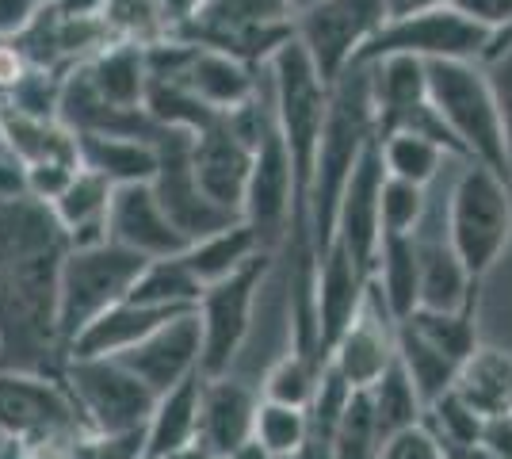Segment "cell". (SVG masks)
I'll use <instances>...</instances> for the list:
<instances>
[{
	"instance_id": "obj_26",
	"label": "cell",
	"mask_w": 512,
	"mask_h": 459,
	"mask_svg": "<svg viewBox=\"0 0 512 459\" xmlns=\"http://www.w3.org/2000/svg\"><path fill=\"white\" fill-rule=\"evenodd\" d=\"M260 253H268V249L260 245L253 226L241 219V222H234V226H226V230H218V234H207V238L192 241V245L184 249V264L192 268V276L199 284L211 287V284H218V280L241 272L245 264H253Z\"/></svg>"
},
{
	"instance_id": "obj_38",
	"label": "cell",
	"mask_w": 512,
	"mask_h": 459,
	"mask_svg": "<svg viewBox=\"0 0 512 459\" xmlns=\"http://www.w3.org/2000/svg\"><path fill=\"white\" fill-rule=\"evenodd\" d=\"M104 20H107V27H111V35L123 39V43L153 46L157 39L169 35L157 0H107Z\"/></svg>"
},
{
	"instance_id": "obj_29",
	"label": "cell",
	"mask_w": 512,
	"mask_h": 459,
	"mask_svg": "<svg viewBox=\"0 0 512 459\" xmlns=\"http://www.w3.org/2000/svg\"><path fill=\"white\" fill-rule=\"evenodd\" d=\"M379 150H383L386 173L398 176V180H413L421 188H432L459 161L444 142H436V138L417 131L379 134Z\"/></svg>"
},
{
	"instance_id": "obj_34",
	"label": "cell",
	"mask_w": 512,
	"mask_h": 459,
	"mask_svg": "<svg viewBox=\"0 0 512 459\" xmlns=\"http://www.w3.org/2000/svg\"><path fill=\"white\" fill-rule=\"evenodd\" d=\"M321 372H325V360L310 356L302 349H287L276 364L264 372L260 379V394L272 398V402H287V406H306L314 402L321 383Z\"/></svg>"
},
{
	"instance_id": "obj_2",
	"label": "cell",
	"mask_w": 512,
	"mask_h": 459,
	"mask_svg": "<svg viewBox=\"0 0 512 459\" xmlns=\"http://www.w3.org/2000/svg\"><path fill=\"white\" fill-rule=\"evenodd\" d=\"M428 96L459 157L482 161L512 180L509 131L486 62H428Z\"/></svg>"
},
{
	"instance_id": "obj_16",
	"label": "cell",
	"mask_w": 512,
	"mask_h": 459,
	"mask_svg": "<svg viewBox=\"0 0 512 459\" xmlns=\"http://www.w3.org/2000/svg\"><path fill=\"white\" fill-rule=\"evenodd\" d=\"M371 291V268L360 264L344 245H329L318 257V280H314V310H318V349L329 360V349L341 341V333L367 306Z\"/></svg>"
},
{
	"instance_id": "obj_45",
	"label": "cell",
	"mask_w": 512,
	"mask_h": 459,
	"mask_svg": "<svg viewBox=\"0 0 512 459\" xmlns=\"http://www.w3.org/2000/svg\"><path fill=\"white\" fill-rule=\"evenodd\" d=\"M486 69H490L493 92H497V104H501V115H505L509 153H512V43L505 50H497L493 58H486Z\"/></svg>"
},
{
	"instance_id": "obj_23",
	"label": "cell",
	"mask_w": 512,
	"mask_h": 459,
	"mask_svg": "<svg viewBox=\"0 0 512 459\" xmlns=\"http://www.w3.org/2000/svg\"><path fill=\"white\" fill-rule=\"evenodd\" d=\"M81 142V165L107 176L115 188L142 184L157 173V142L130 138V134H77Z\"/></svg>"
},
{
	"instance_id": "obj_39",
	"label": "cell",
	"mask_w": 512,
	"mask_h": 459,
	"mask_svg": "<svg viewBox=\"0 0 512 459\" xmlns=\"http://www.w3.org/2000/svg\"><path fill=\"white\" fill-rule=\"evenodd\" d=\"M482 421H486V417L478 414L467 398H459L455 391L440 394L436 402L425 406V425L440 437L444 448H451V444H474V440L482 437Z\"/></svg>"
},
{
	"instance_id": "obj_44",
	"label": "cell",
	"mask_w": 512,
	"mask_h": 459,
	"mask_svg": "<svg viewBox=\"0 0 512 459\" xmlns=\"http://www.w3.org/2000/svg\"><path fill=\"white\" fill-rule=\"evenodd\" d=\"M451 4H455L463 16H470L474 23H482L493 35V46L505 43L512 35V0H451Z\"/></svg>"
},
{
	"instance_id": "obj_35",
	"label": "cell",
	"mask_w": 512,
	"mask_h": 459,
	"mask_svg": "<svg viewBox=\"0 0 512 459\" xmlns=\"http://www.w3.org/2000/svg\"><path fill=\"white\" fill-rule=\"evenodd\" d=\"M146 111L157 127H172V131H207L218 115L226 111L207 108L199 96H192L180 81H157L150 77V92H146Z\"/></svg>"
},
{
	"instance_id": "obj_52",
	"label": "cell",
	"mask_w": 512,
	"mask_h": 459,
	"mask_svg": "<svg viewBox=\"0 0 512 459\" xmlns=\"http://www.w3.org/2000/svg\"><path fill=\"white\" fill-rule=\"evenodd\" d=\"M451 0H386V16L390 20H406V16H421L432 8H448Z\"/></svg>"
},
{
	"instance_id": "obj_58",
	"label": "cell",
	"mask_w": 512,
	"mask_h": 459,
	"mask_svg": "<svg viewBox=\"0 0 512 459\" xmlns=\"http://www.w3.org/2000/svg\"><path fill=\"white\" fill-rule=\"evenodd\" d=\"M142 459H153V456H142Z\"/></svg>"
},
{
	"instance_id": "obj_46",
	"label": "cell",
	"mask_w": 512,
	"mask_h": 459,
	"mask_svg": "<svg viewBox=\"0 0 512 459\" xmlns=\"http://www.w3.org/2000/svg\"><path fill=\"white\" fill-rule=\"evenodd\" d=\"M27 69H31V58L23 54L16 35H0V100L27 77Z\"/></svg>"
},
{
	"instance_id": "obj_47",
	"label": "cell",
	"mask_w": 512,
	"mask_h": 459,
	"mask_svg": "<svg viewBox=\"0 0 512 459\" xmlns=\"http://www.w3.org/2000/svg\"><path fill=\"white\" fill-rule=\"evenodd\" d=\"M482 444L497 459H512V414H493L482 421Z\"/></svg>"
},
{
	"instance_id": "obj_32",
	"label": "cell",
	"mask_w": 512,
	"mask_h": 459,
	"mask_svg": "<svg viewBox=\"0 0 512 459\" xmlns=\"http://www.w3.org/2000/svg\"><path fill=\"white\" fill-rule=\"evenodd\" d=\"M413 333H421L428 345L448 352L455 364H467V356L478 349V326H474V303L463 310H428L417 306L409 318H402Z\"/></svg>"
},
{
	"instance_id": "obj_42",
	"label": "cell",
	"mask_w": 512,
	"mask_h": 459,
	"mask_svg": "<svg viewBox=\"0 0 512 459\" xmlns=\"http://www.w3.org/2000/svg\"><path fill=\"white\" fill-rule=\"evenodd\" d=\"M379 459H448V452H444L440 437L421 421V425H409L386 440Z\"/></svg>"
},
{
	"instance_id": "obj_49",
	"label": "cell",
	"mask_w": 512,
	"mask_h": 459,
	"mask_svg": "<svg viewBox=\"0 0 512 459\" xmlns=\"http://www.w3.org/2000/svg\"><path fill=\"white\" fill-rule=\"evenodd\" d=\"M203 4H207V0H157L161 20H165V27H169V35L184 31V27L203 12Z\"/></svg>"
},
{
	"instance_id": "obj_59",
	"label": "cell",
	"mask_w": 512,
	"mask_h": 459,
	"mask_svg": "<svg viewBox=\"0 0 512 459\" xmlns=\"http://www.w3.org/2000/svg\"><path fill=\"white\" fill-rule=\"evenodd\" d=\"M207 4H211V0H207Z\"/></svg>"
},
{
	"instance_id": "obj_54",
	"label": "cell",
	"mask_w": 512,
	"mask_h": 459,
	"mask_svg": "<svg viewBox=\"0 0 512 459\" xmlns=\"http://www.w3.org/2000/svg\"><path fill=\"white\" fill-rule=\"evenodd\" d=\"M218 459H272V456L260 448V440H249V444H241V448H234V452H226V456Z\"/></svg>"
},
{
	"instance_id": "obj_27",
	"label": "cell",
	"mask_w": 512,
	"mask_h": 459,
	"mask_svg": "<svg viewBox=\"0 0 512 459\" xmlns=\"http://www.w3.org/2000/svg\"><path fill=\"white\" fill-rule=\"evenodd\" d=\"M371 280L383 291L386 306L394 310L398 322L421 306V253L413 234H386Z\"/></svg>"
},
{
	"instance_id": "obj_12",
	"label": "cell",
	"mask_w": 512,
	"mask_h": 459,
	"mask_svg": "<svg viewBox=\"0 0 512 459\" xmlns=\"http://www.w3.org/2000/svg\"><path fill=\"white\" fill-rule=\"evenodd\" d=\"M325 364L333 372H341L352 391H367L371 383H379L398 364V318L386 306L375 280H371L367 306L360 310V318L344 329L341 341L329 349Z\"/></svg>"
},
{
	"instance_id": "obj_36",
	"label": "cell",
	"mask_w": 512,
	"mask_h": 459,
	"mask_svg": "<svg viewBox=\"0 0 512 459\" xmlns=\"http://www.w3.org/2000/svg\"><path fill=\"white\" fill-rule=\"evenodd\" d=\"M383 429L371 406V394L352 391L348 406H344L337 433H333V459H379L383 456Z\"/></svg>"
},
{
	"instance_id": "obj_40",
	"label": "cell",
	"mask_w": 512,
	"mask_h": 459,
	"mask_svg": "<svg viewBox=\"0 0 512 459\" xmlns=\"http://www.w3.org/2000/svg\"><path fill=\"white\" fill-rule=\"evenodd\" d=\"M428 211V188L413 180L386 173L383 184V238L386 234H413Z\"/></svg>"
},
{
	"instance_id": "obj_37",
	"label": "cell",
	"mask_w": 512,
	"mask_h": 459,
	"mask_svg": "<svg viewBox=\"0 0 512 459\" xmlns=\"http://www.w3.org/2000/svg\"><path fill=\"white\" fill-rule=\"evenodd\" d=\"M253 440H260V448L272 459H295L302 452V444L310 440V410L264 398L260 414H256Z\"/></svg>"
},
{
	"instance_id": "obj_15",
	"label": "cell",
	"mask_w": 512,
	"mask_h": 459,
	"mask_svg": "<svg viewBox=\"0 0 512 459\" xmlns=\"http://www.w3.org/2000/svg\"><path fill=\"white\" fill-rule=\"evenodd\" d=\"M107 238L127 245L134 253H142L146 261L180 257V253L192 245L188 234H184V230L169 219V211L161 207V199H157L150 180L115 188L111 215H107Z\"/></svg>"
},
{
	"instance_id": "obj_19",
	"label": "cell",
	"mask_w": 512,
	"mask_h": 459,
	"mask_svg": "<svg viewBox=\"0 0 512 459\" xmlns=\"http://www.w3.org/2000/svg\"><path fill=\"white\" fill-rule=\"evenodd\" d=\"M260 77H264V69L249 66V62H241V58L226 54V50L195 43L188 66L180 69V77H172V81H180V85L188 88L192 96H199L207 108L234 111V108H241L245 100H253L256 88H260ZM157 81H161V77H157Z\"/></svg>"
},
{
	"instance_id": "obj_53",
	"label": "cell",
	"mask_w": 512,
	"mask_h": 459,
	"mask_svg": "<svg viewBox=\"0 0 512 459\" xmlns=\"http://www.w3.org/2000/svg\"><path fill=\"white\" fill-rule=\"evenodd\" d=\"M157 459H218V456H214L203 440H192V444H184V448H176V452H169V456H157Z\"/></svg>"
},
{
	"instance_id": "obj_30",
	"label": "cell",
	"mask_w": 512,
	"mask_h": 459,
	"mask_svg": "<svg viewBox=\"0 0 512 459\" xmlns=\"http://www.w3.org/2000/svg\"><path fill=\"white\" fill-rule=\"evenodd\" d=\"M207 287L192 276V268L180 257H161V261H146L138 272V280L130 287L127 299L146 306H165V310H195Z\"/></svg>"
},
{
	"instance_id": "obj_33",
	"label": "cell",
	"mask_w": 512,
	"mask_h": 459,
	"mask_svg": "<svg viewBox=\"0 0 512 459\" xmlns=\"http://www.w3.org/2000/svg\"><path fill=\"white\" fill-rule=\"evenodd\" d=\"M367 394H371V406H375V417H379V429H383L386 440L409 429V425L425 421V398L413 387V379L406 375L402 364H394L379 383H371Z\"/></svg>"
},
{
	"instance_id": "obj_4",
	"label": "cell",
	"mask_w": 512,
	"mask_h": 459,
	"mask_svg": "<svg viewBox=\"0 0 512 459\" xmlns=\"http://www.w3.org/2000/svg\"><path fill=\"white\" fill-rule=\"evenodd\" d=\"M142 268H146V257L119 241L65 249L62 264H58V295H54V329H58L62 352L104 310L127 299Z\"/></svg>"
},
{
	"instance_id": "obj_11",
	"label": "cell",
	"mask_w": 512,
	"mask_h": 459,
	"mask_svg": "<svg viewBox=\"0 0 512 459\" xmlns=\"http://www.w3.org/2000/svg\"><path fill=\"white\" fill-rule=\"evenodd\" d=\"M192 131H172V127H161L157 134V173H153V192L161 199V207L169 211V219L188 234V241H199L207 234H218L226 226L241 222V215L218 207L199 176H195V161H192Z\"/></svg>"
},
{
	"instance_id": "obj_5",
	"label": "cell",
	"mask_w": 512,
	"mask_h": 459,
	"mask_svg": "<svg viewBox=\"0 0 512 459\" xmlns=\"http://www.w3.org/2000/svg\"><path fill=\"white\" fill-rule=\"evenodd\" d=\"M272 77V100H276V127L291 150L295 173H299L302 199L310 196V180H314V161H318V142L325 131V115H329V81L310 62V54L302 50L299 39L279 50L268 62Z\"/></svg>"
},
{
	"instance_id": "obj_41",
	"label": "cell",
	"mask_w": 512,
	"mask_h": 459,
	"mask_svg": "<svg viewBox=\"0 0 512 459\" xmlns=\"http://www.w3.org/2000/svg\"><path fill=\"white\" fill-rule=\"evenodd\" d=\"M62 81H65V73L31 66L20 85L4 96V104H8V108H16V111H23V115L58 119V104H62Z\"/></svg>"
},
{
	"instance_id": "obj_56",
	"label": "cell",
	"mask_w": 512,
	"mask_h": 459,
	"mask_svg": "<svg viewBox=\"0 0 512 459\" xmlns=\"http://www.w3.org/2000/svg\"><path fill=\"white\" fill-rule=\"evenodd\" d=\"M0 364H4V337H0Z\"/></svg>"
},
{
	"instance_id": "obj_10",
	"label": "cell",
	"mask_w": 512,
	"mask_h": 459,
	"mask_svg": "<svg viewBox=\"0 0 512 459\" xmlns=\"http://www.w3.org/2000/svg\"><path fill=\"white\" fill-rule=\"evenodd\" d=\"M272 264H276V253H260L253 264H245L241 272L203 291V299L195 306L203 322V375L230 372V364L249 337L256 299H260V287L268 280Z\"/></svg>"
},
{
	"instance_id": "obj_17",
	"label": "cell",
	"mask_w": 512,
	"mask_h": 459,
	"mask_svg": "<svg viewBox=\"0 0 512 459\" xmlns=\"http://www.w3.org/2000/svg\"><path fill=\"white\" fill-rule=\"evenodd\" d=\"M253 157L256 150H249L237 138L226 115H218L207 131L195 134L192 142L195 176H199L203 192L234 215H241V203H245V188H249V176H253Z\"/></svg>"
},
{
	"instance_id": "obj_43",
	"label": "cell",
	"mask_w": 512,
	"mask_h": 459,
	"mask_svg": "<svg viewBox=\"0 0 512 459\" xmlns=\"http://www.w3.org/2000/svg\"><path fill=\"white\" fill-rule=\"evenodd\" d=\"M77 173H81L77 161H39V165H27V192L50 207L69 188V180Z\"/></svg>"
},
{
	"instance_id": "obj_48",
	"label": "cell",
	"mask_w": 512,
	"mask_h": 459,
	"mask_svg": "<svg viewBox=\"0 0 512 459\" xmlns=\"http://www.w3.org/2000/svg\"><path fill=\"white\" fill-rule=\"evenodd\" d=\"M23 196H31L27 192V169L4 150L0 153V203H12V199H23Z\"/></svg>"
},
{
	"instance_id": "obj_7",
	"label": "cell",
	"mask_w": 512,
	"mask_h": 459,
	"mask_svg": "<svg viewBox=\"0 0 512 459\" xmlns=\"http://www.w3.org/2000/svg\"><path fill=\"white\" fill-rule=\"evenodd\" d=\"M85 414L62 372L0 364V437H85Z\"/></svg>"
},
{
	"instance_id": "obj_20",
	"label": "cell",
	"mask_w": 512,
	"mask_h": 459,
	"mask_svg": "<svg viewBox=\"0 0 512 459\" xmlns=\"http://www.w3.org/2000/svg\"><path fill=\"white\" fill-rule=\"evenodd\" d=\"M111 199H115V184L107 176L92 173V169L81 165V173L69 180V188L50 203V211H54V219L62 226L69 249H85V245L111 241L107 238Z\"/></svg>"
},
{
	"instance_id": "obj_14",
	"label": "cell",
	"mask_w": 512,
	"mask_h": 459,
	"mask_svg": "<svg viewBox=\"0 0 512 459\" xmlns=\"http://www.w3.org/2000/svg\"><path fill=\"white\" fill-rule=\"evenodd\" d=\"M383 184L386 161L379 150V138H375L360 157L348 188H344L341 207H337V230H333V241L344 245L371 272H375V257L383 245Z\"/></svg>"
},
{
	"instance_id": "obj_50",
	"label": "cell",
	"mask_w": 512,
	"mask_h": 459,
	"mask_svg": "<svg viewBox=\"0 0 512 459\" xmlns=\"http://www.w3.org/2000/svg\"><path fill=\"white\" fill-rule=\"evenodd\" d=\"M43 0H0V35H16L39 12Z\"/></svg>"
},
{
	"instance_id": "obj_8",
	"label": "cell",
	"mask_w": 512,
	"mask_h": 459,
	"mask_svg": "<svg viewBox=\"0 0 512 459\" xmlns=\"http://www.w3.org/2000/svg\"><path fill=\"white\" fill-rule=\"evenodd\" d=\"M386 0H310L295 12V39L333 85L386 27Z\"/></svg>"
},
{
	"instance_id": "obj_3",
	"label": "cell",
	"mask_w": 512,
	"mask_h": 459,
	"mask_svg": "<svg viewBox=\"0 0 512 459\" xmlns=\"http://www.w3.org/2000/svg\"><path fill=\"white\" fill-rule=\"evenodd\" d=\"M448 230L474 280L505 257L512 241V180L482 161H455L448 180Z\"/></svg>"
},
{
	"instance_id": "obj_57",
	"label": "cell",
	"mask_w": 512,
	"mask_h": 459,
	"mask_svg": "<svg viewBox=\"0 0 512 459\" xmlns=\"http://www.w3.org/2000/svg\"><path fill=\"white\" fill-rule=\"evenodd\" d=\"M0 153H4V138H0Z\"/></svg>"
},
{
	"instance_id": "obj_25",
	"label": "cell",
	"mask_w": 512,
	"mask_h": 459,
	"mask_svg": "<svg viewBox=\"0 0 512 459\" xmlns=\"http://www.w3.org/2000/svg\"><path fill=\"white\" fill-rule=\"evenodd\" d=\"M203 379L199 372L184 383H176L172 391H165L153 406V417L146 425V452L153 459L169 456L176 448L199 440V410H203Z\"/></svg>"
},
{
	"instance_id": "obj_13",
	"label": "cell",
	"mask_w": 512,
	"mask_h": 459,
	"mask_svg": "<svg viewBox=\"0 0 512 459\" xmlns=\"http://www.w3.org/2000/svg\"><path fill=\"white\" fill-rule=\"evenodd\" d=\"M119 360L157 398L172 391L176 383L199 375L203 372V322H199V310H184V314L169 318L165 326L153 329L150 337H142L138 345L119 352Z\"/></svg>"
},
{
	"instance_id": "obj_22",
	"label": "cell",
	"mask_w": 512,
	"mask_h": 459,
	"mask_svg": "<svg viewBox=\"0 0 512 459\" xmlns=\"http://www.w3.org/2000/svg\"><path fill=\"white\" fill-rule=\"evenodd\" d=\"M0 138H4V150L27 165H39V161H77L81 165V142L77 131L65 127L62 119H39V115H23V111L8 108L0 100Z\"/></svg>"
},
{
	"instance_id": "obj_9",
	"label": "cell",
	"mask_w": 512,
	"mask_h": 459,
	"mask_svg": "<svg viewBox=\"0 0 512 459\" xmlns=\"http://www.w3.org/2000/svg\"><path fill=\"white\" fill-rule=\"evenodd\" d=\"M493 35L463 16L455 4L432 8L406 20H386V27L375 35V43L363 50L360 62H375L386 54H406L417 62H486L490 58Z\"/></svg>"
},
{
	"instance_id": "obj_21",
	"label": "cell",
	"mask_w": 512,
	"mask_h": 459,
	"mask_svg": "<svg viewBox=\"0 0 512 459\" xmlns=\"http://www.w3.org/2000/svg\"><path fill=\"white\" fill-rule=\"evenodd\" d=\"M176 314H184V310H165V306H146V303H134V299H123V303H115L111 310H104L65 349V356H119L130 345H138L142 337H150L157 326H165L169 318H176Z\"/></svg>"
},
{
	"instance_id": "obj_55",
	"label": "cell",
	"mask_w": 512,
	"mask_h": 459,
	"mask_svg": "<svg viewBox=\"0 0 512 459\" xmlns=\"http://www.w3.org/2000/svg\"><path fill=\"white\" fill-rule=\"evenodd\" d=\"M512 43V35H509V39H505V43H497V46H493V50H490V58H493V54H497V50H505V46H509Z\"/></svg>"
},
{
	"instance_id": "obj_1",
	"label": "cell",
	"mask_w": 512,
	"mask_h": 459,
	"mask_svg": "<svg viewBox=\"0 0 512 459\" xmlns=\"http://www.w3.org/2000/svg\"><path fill=\"white\" fill-rule=\"evenodd\" d=\"M375 138H379V123H375L371 62H356L329 88V115H325L314 180H310V196H306V222H310V241H314L318 257L333 245L344 188Z\"/></svg>"
},
{
	"instance_id": "obj_28",
	"label": "cell",
	"mask_w": 512,
	"mask_h": 459,
	"mask_svg": "<svg viewBox=\"0 0 512 459\" xmlns=\"http://www.w3.org/2000/svg\"><path fill=\"white\" fill-rule=\"evenodd\" d=\"M451 391L467 398L482 417L512 414V356L501 349H478L467 356V364L455 375Z\"/></svg>"
},
{
	"instance_id": "obj_18",
	"label": "cell",
	"mask_w": 512,
	"mask_h": 459,
	"mask_svg": "<svg viewBox=\"0 0 512 459\" xmlns=\"http://www.w3.org/2000/svg\"><path fill=\"white\" fill-rule=\"evenodd\" d=\"M264 394L256 383L237 375H207L203 379V410H199V440L214 456H226L256 437V414Z\"/></svg>"
},
{
	"instance_id": "obj_6",
	"label": "cell",
	"mask_w": 512,
	"mask_h": 459,
	"mask_svg": "<svg viewBox=\"0 0 512 459\" xmlns=\"http://www.w3.org/2000/svg\"><path fill=\"white\" fill-rule=\"evenodd\" d=\"M62 375L92 433H142L157 394L119 356H65Z\"/></svg>"
},
{
	"instance_id": "obj_24",
	"label": "cell",
	"mask_w": 512,
	"mask_h": 459,
	"mask_svg": "<svg viewBox=\"0 0 512 459\" xmlns=\"http://www.w3.org/2000/svg\"><path fill=\"white\" fill-rule=\"evenodd\" d=\"M85 69L107 104H115V108H146V92H150L146 46L115 39L92 62H85Z\"/></svg>"
},
{
	"instance_id": "obj_51",
	"label": "cell",
	"mask_w": 512,
	"mask_h": 459,
	"mask_svg": "<svg viewBox=\"0 0 512 459\" xmlns=\"http://www.w3.org/2000/svg\"><path fill=\"white\" fill-rule=\"evenodd\" d=\"M65 20H104L107 0H46Z\"/></svg>"
},
{
	"instance_id": "obj_31",
	"label": "cell",
	"mask_w": 512,
	"mask_h": 459,
	"mask_svg": "<svg viewBox=\"0 0 512 459\" xmlns=\"http://www.w3.org/2000/svg\"><path fill=\"white\" fill-rule=\"evenodd\" d=\"M398 364L406 368L413 379V387L421 391V398L436 402L440 394H448L455 387V375L463 364H455L448 352H440L436 345H428L421 333H413L406 322H398Z\"/></svg>"
}]
</instances>
